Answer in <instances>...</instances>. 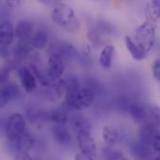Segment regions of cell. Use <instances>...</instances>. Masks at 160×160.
Wrapping results in <instances>:
<instances>
[{"instance_id": "obj_22", "label": "cell", "mask_w": 160, "mask_h": 160, "mask_svg": "<svg viewBox=\"0 0 160 160\" xmlns=\"http://www.w3.org/2000/svg\"><path fill=\"white\" fill-rule=\"evenodd\" d=\"M48 121L52 122L54 125L66 126L68 123L69 118L66 112L60 109H55L48 112Z\"/></svg>"}, {"instance_id": "obj_29", "label": "cell", "mask_w": 160, "mask_h": 160, "mask_svg": "<svg viewBox=\"0 0 160 160\" xmlns=\"http://www.w3.org/2000/svg\"><path fill=\"white\" fill-rule=\"evenodd\" d=\"M152 148L154 151H156L157 153H158L160 151V133L159 130H158L153 138V141H152Z\"/></svg>"}, {"instance_id": "obj_10", "label": "cell", "mask_w": 160, "mask_h": 160, "mask_svg": "<svg viewBox=\"0 0 160 160\" xmlns=\"http://www.w3.org/2000/svg\"><path fill=\"white\" fill-rule=\"evenodd\" d=\"M18 76L20 82L26 93H32L37 88V80L28 68H20L18 69Z\"/></svg>"}, {"instance_id": "obj_3", "label": "cell", "mask_w": 160, "mask_h": 160, "mask_svg": "<svg viewBox=\"0 0 160 160\" xmlns=\"http://www.w3.org/2000/svg\"><path fill=\"white\" fill-rule=\"evenodd\" d=\"M156 39V27L153 22L146 21L137 27L135 33V42L145 52H148L154 47Z\"/></svg>"}, {"instance_id": "obj_21", "label": "cell", "mask_w": 160, "mask_h": 160, "mask_svg": "<svg viewBox=\"0 0 160 160\" xmlns=\"http://www.w3.org/2000/svg\"><path fill=\"white\" fill-rule=\"evenodd\" d=\"M115 49L112 45H106L102 49L99 55V64L103 68H110L112 65V58Z\"/></svg>"}, {"instance_id": "obj_4", "label": "cell", "mask_w": 160, "mask_h": 160, "mask_svg": "<svg viewBox=\"0 0 160 160\" xmlns=\"http://www.w3.org/2000/svg\"><path fill=\"white\" fill-rule=\"evenodd\" d=\"M25 128L26 122L24 117L21 113H13L7 119L5 135L10 142L14 143L26 131Z\"/></svg>"}, {"instance_id": "obj_12", "label": "cell", "mask_w": 160, "mask_h": 160, "mask_svg": "<svg viewBox=\"0 0 160 160\" xmlns=\"http://www.w3.org/2000/svg\"><path fill=\"white\" fill-rule=\"evenodd\" d=\"M159 130L158 129L155 125L152 123V122H145L140 128V131H139V142L141 143H142L143 145L145 146H148V147H151L152 148V141H153V138L156 134V132Z\"/></svg>"}, {"instance_id": "obj_9", "label": "cell", "mask_w": 160, "mask_h": 160, "mask_svg": "<svg viewBox=\"0 0 160 160\" xmlns=\"http://www.w3.org/2000/svg\"><path fill=\"white\" fill-rule=\"evenodd\" d=\"M20 95V88L14 82H8L0 88V109L6 107Z\"/></svg>"}, {"instance_id": "obj_36", "label": "cell", "mask_w": 160, "mask_h": 160, "mask_svg": "<svg viewBox=\"0 0 160 160\" xmlns=\"http://www.w3.org/2000/svg\"><path fill=\"white\" fill-rule=\"evenodd\" d=\"M154 160H160L159 155H158V156H156V157H155V158H154Z\"/></svg>"}, {"instance_id": "obj_18", "label": "cell", "mask_w": 160, "mask_h": 160, "mask_svg": "<svg viewBox=\"0 0 160 160\" xmlns=\"http://www.w3.org/2000/svg\"><path fill=\"white\" fill-rule=\"evenodd\" d=\"M34 143H35L34 137L30 133L25 131L14 142V145H15V149L17 153H28V151L33 147Z\"/></svg>"}, {"instance_id": "obj_14", "label": "cell", "mask_w": 160, "mask_h": 160, "mask_svg": "<svg viewBox=\"0 0 160 160\" xmlns=\"http://www.w3.org/2000/svg\"><path fill=\"white\" fill-rule=\"evenodd\" d=\"M14 27L10 21H3L0 22V45L9 46L14 39Z\"/></svg>"}, {"instance_id": "obj_13", "label": "cell", "mask_w": 160, "mask_h": 160, "mask_svg": "<svg viewBox=\"0 0 160 160\" xmlns=\"http://www.w3.org/2000/svg\"><path fill=\"white\" fill-rule=\"evenodd\" d=\"M70 128L75 131V133L80 132H89L91 133L92 126L90 121L82 114H74L68 121Z\"/></svg>"}, {"instance_id": "obj_27", "label": "cell", "mask_w": 160, "mask_h": 160, "mask_svg": "<svg viewBox=\"0 0 160 160\" xmlns=\"http://www.w3.org/2000/svg\"><path fill=\"white\" fill-rule=\"evenodd\" d=\"M103 158L105 160H121L124 158V155L118 150H114L112 148H104Z\"/></svg>"}, {"instance_id": "obj_16", "label": "cell", "mask_w": 160, "mask_h": 160, "mask_svg": "<svg viewBox=\"0 0 160 160\" xmlns=\"http://www.w3.org/2000/svg\"><path fill=\"white\" fill-rule=\"evenodd\" d=\"M52 135L53 140L61 145H67L71 142L70 132L66 126L54 125L52 128Z\"/></svg>"}, {"instance_id": "obj_25", "label": "cell", "mask_w": 160, "mask_h": 160, "mask_svg": "<svg viewBox=\"0 0 160 160\" xmlns=\"http://www.w3.org/2000/svg\"><path fill=\"white\" fill-rule=\"evenodd\" d=\"M30 42L34 49H43L48 43V34L44 30H38L32 36Z\"/></svg>"}, {"instance_id": "obj_24", "label": "cell", "mask_w": 160, "mask_h": 160, "mask_svg": "<svg viewBox=\"0 0 160 160\" xmlns=\"http://www.w3.org/2000/svg\"><path fill=\"white\" fill-rule=\"evenodd\" d=\"M33 49L34 48L32 47L30 40L26 42H18L13 49V54L16 59L22 60L32 52Z\"/></svg>"}, {"instance_id": "obj_8", "label": "cell", "mask_w": 160, "mask_h": 160, "mask_svg": "<svg viewBox=\"0 0 160 160\" xmlns=\"http://www.w3.org/2000/svg\"><path fill=\"white\" fill-rule=\"evenodd\" d=\"M109 33L110 30L107 26V23H99L97 26L89 28L87 32V37L94 47H98L104 44L106 37Z\"/></svg>"}, {"instance_id": "obj_37", "label": "cell", "mask_w": 160, "mask_h": 160, "mask_svg": "<svg viewBox=\"0 0 160 160\" xmlns=\"http://www.w3.org/2000/svg\"><path fill=\"white\" fill-rule=\"evenodd\" d=\"M121 160H129V159H128V158H123Z\"/></svg>"}, {"instance_id": "obj_32", "label": "cell", "mask_w": 160, "mask_h": 160, "mask_svg": "<svg viewBox=\"0 0 160 160\" xmlns=\"http://www.w3.org/2000/svg\"><path fill=\"white\" fill-rule=\"evenodd\" d=\"M8 55H9V52H8V46H2V45H0V57L7 58Z\"/></svg>"}, {"instance_id": "obj_5", "label": "cell", "mask_w": 160, "mask_h": 160, "mask_svg": "<svg viewBox=\"0 0 160 160\" xmlns=\"http://www.w3.org/2000/svg\"><path fill=\"white\" fill-rule=\"evenodd\" d=\"M50 54H55L60 56L64 61L76 58L78 56V51L69 42L67 41H55L51 44Z\"/></svg>"}, {"instance_id": "obj_1", "label": "cell", "mask_w": 160, "mask_h": 160, "mask_svg": "<svg viewBox=\"0 0 160 160\" xmlns=\"http://www.w3.org/2000/svg\"><path fill=\"white\" fill-rule=\"evenodd\" d=\"M52 21L67 32H75L79 29V21L74 10L67 4L56 3L51 13Z\"/></svg>"}, {"instance_id": "obj_17", "label": "cell", "mask_w": 160, "mask_h": 160, "mask_svg": "<svg viewBox=\"0 0 160 160\" xmlns=\"http://www.w3.org/2000/svg\"><path fill=\"white\" fill-rule=\"evenodd\" d=\"M128 112L135 122L142 123L149 120V110L139 103H132L128 106Z\"/></svg>"}, {"instance_id": "obj_28", "label": "cell", "mask_w": 160, "mask_h": 160, "mask_svg": "<svg viewBox=\"0 0 160 160\" xmlns=\"http://www.w3.org/2000/svg\"><path fill=\"white\" fill-rule=\"evenodd\" d=\"M9 75H10V69L8 68H0V85H4L8 83Z\"/></svg>"}, {"instance_id": "obj_15", "label": "cell", "mask_w": 160, "mask_h": 160, "mask_svg": "<svg viewBox=\"0 0 160 160\" xmlns=\"http://www.w3.org/2000/svg\"><path fill=\"white\" fill-rule=\"evenodd\" d=\"M151 147L145 146L140 142H133L130 145L131 154L135 160H154Z\"/></svg>"}, {"instance_id": "obj_7", "label": "cell", "mask_w": 160, "mask_h": 160, "mask_svg": "<svg viewBox=\"0 0 160 160\" xmlns=\"http://www.w3.org/2000/svg\"><path fill=\"white\" fill-rule=\"evenodd\" d=\"M65 61L58 55L50 54L48 59V76L52 81L56 82L62 78L65 71Z\"/></svg>"}, {"instance_id": "obj_26", "label": "cell", "mask_w": 160, "mask_h": 160, "mask_svg": "<svg viewBox=\"0 0 160 160\" xmlns=\"http://www.w3.org/2000/svg\"><path fill=\"white\" fill-rule=\"evenodd\" d=\"M102 138L106 144L112 146L117 142L119 139V133L117 129L112 127H105L102 129Z\"/></svg>"}, {"instance_id": "obj_19", "label": "cell", "mask_w": 160, "mask_h": 160, "mask_svg": "<svg viewBox=\"0 0 160 160\" xmlns=\"http://www.w3.org/2000/svg\"><path fill=\"white\" fill-rule=\"evenodd\" d=\"M25 116L27 120L34 125H40L41 123L48 121V112L35 109L33 107H28L25 110Z\"/></svg>"}, {"instance_id": "obj_30", "label": "cell", "mask_w": 160, "mask_h": 160, "mask_svg": "<svg viewBox=\"0 0 160 160\" xmlns=\"http://www.w3.org/2000/svg\"><path fill=\"white\" fill-rule=\"evenodd\" d=\"M152 71H153V75L155 77V79L159 82L160 80V61L159 59H157L154 64H153V68H152Z\"/></svg>"}, {"instance_id": "obj_23", "label": "cell", "mask_w": 160, "mask_h": 160, "mask_svg": "<svg viewBox=\"0 0 160 160\" xmlns=\"http://www.w3.org/2000/svg\"><path fill=\"white\" fill-rule=\"evenodd\" d=\"M145 15L147 17V21L150 22L159 20L160 2L158 0H153L147 3L145 7Z\"/></svg>"}, {"instance_id": "obj_2", "label": "cell", "mask_w": 160, "mask_h": 160, "mask_svg": "<svg viewBox=\"0 0 160 160\" xmlns=\"http://www.w3.org/2000/svg\"><path fill=\"white\" fill-rule=\"evenodd\" d=\"M66 104L73 110H83L88 108L95 100V93L90 88L83 86L75 91L66 92Z\"/></svg>"}, {"instance_id": "obj_38", "label": "cell", "mask_w": 160, "mask_h": 160, "mask_svg": "<svg viewBox=\"0 0 160 160\" xmlns=\"http://www.w3.org/2000/svg\"><path fill=\"white\" fill-rule=\"evenodd\" d=\"M36 160H41V159H36Z\"/></svg>"}, {"instance_id": "obj_11", "label": "cell", "mask_w": 160, "mask_h": 160, "mask_svg": "<svg viewBox=\"0 0 160 160\" xmlns=\"http://www.w3.org/2000/svg\"><path fill=\"white\" fill-rule=\"evenodd\" d=\"M14 35L18 39V42L29 41L34 35L33 24L28 21H20L14 28Z\"/></svg>"}, {"instance_id": "obj_34", "label": "cell", "mask_w": 160, "mask_h": 160, "mask_svg": "<svg viewBox=\"0 0 160 160\" xmlns=\"http://www.w3.org/2000/svg\"><path fill=\"white\" fill-rule=\"evenodd\" d=\"M6 4L9 7V8H15L18 7L21 4V1H6Z\"/></svg>"}, {"instance_id": "obj_20", "label": "cell", "mask_w": 160, "mask_h": 160, "mask_svg": "<svg viewBox=\"0 0 160 160\" xmlns=\"http://www.w3.org/2000/svg\"><path fill=\"white\" fill-rule=\"evenodd\" d=\"M125 43L127 46L128 51L129 52V53L131 54V56L133 57V59H135L136 61H141L142 59H144L147 55V52H145L144 51H142L135 42V40H133L131 38V37L129 36H126L125 38Z\"/></svg>"}, {"instance_id": "obj_6", "label": "cell", "mask_w": 160, "mask_h": 160, "mask_svg": "<svg viewBox=\"0 0 160 160\" xmlns=\"http://www.w3.org/2000/svg\"><path fill=\"white\" fill-rule=\"evenodd\" d=\"M78 145L82 154L86 156L96 158L97 155V146L94 138L89 132H80L77 133Z\"/></svg>"}, {"instance_id": "obj_33", "label": "cell", "mask_w": 160, "mask_h": 160, "mask_svg": "<svg viewBox=\"0 0 160 160\" xmlns=\"http://www.w3.org/2000/svg\"><path fill=\"white\" fill-rule=\"evenodd\" d=\"M75 160H95V158H92V157H89V156H86L84 154L80 153V154L76 155Z\"/></svg>"}, {"instance_id": "obj_31", "label": "cell", "mask_w": 160, "mask_h": 160, "mask_svg": "<svg viewBox=\"0 0 160 160\" xmlns=\"http://www.w3.org/2000/svg\"><path fill=\"white\" fill-rule=\"evenodd\" d=\"M13 160H34L28 153H16Z\"/></svg>"}, {"instance_id": "obj_35", "label": "cell", "mask_w": 160, "mask_h": 160, "mask_svg": "<svg viewBox=\"0 0 160 160\" xmlns=\"http://www.w3.org/2000/svg\"><path fill=\"white\" fill-rule=\"evenodd\" d=\"M6 122H7V120H5L4 118H0V133H2V132L5 133Z\"/></svg>"}]
</instances>
